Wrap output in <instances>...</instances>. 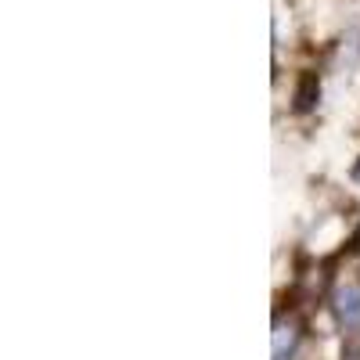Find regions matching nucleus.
Returning <instances> with one entry per match:
<instances>
[{"label": "nucleus", "mask_w": 360, "mask_h": 360, "mask_svg": "<svg viewBox=\"0 0 360 360\" xmlns=\"http://www.w3.org/2000/svg\"><path fill=\"white\" fill-rule=\"evenodd\" d=\"M295 342H299L295 324H278V328H274V360H285V356H292Z\"/></svg>", "instance_id": "f03ea898"}, {"label": "nucleus", "mask_w": 360, "mask_h": 360, "mask_svg": "<svg viewBox=\"0 0 360 360\" xmlns=\"http://www.w3.org/2000/svg\"><path fill=\"white\" fill-rule=\"evenodd\" d=\"M335 317L346 328H360V285H342L335 292Z\"/></svg>", "instance_id": "f257e3e1"}]
</instances>
